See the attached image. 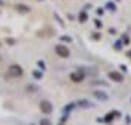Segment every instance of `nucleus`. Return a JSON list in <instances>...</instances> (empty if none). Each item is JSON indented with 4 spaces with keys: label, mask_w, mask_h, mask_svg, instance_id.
<instances>
[{
    "label": "nucleus",
    "mask_w": 131,
    "mask_h": 125,
    "mask_svg": "<svg viewBox=\"0 0 131 125\" xmlns=\"http://www.w3.org/2000/svg\"><path fill=\"white\" fill-rule=\"evenodd\" d=\"M54 52H56V54H58V56H60V58H63V59H66V58H69V54H71V52H69V49L66 47V46H63V44H58V46L54 47Z\"/></svg>",
    "instance_id": "1"
},
{
    "label": "nucleus",
    "mask_w": 131,
    "mask_h": 125,
    "mask_svg": "<svg viewBox=\"0 0 131 125\" xmlns=\"http://www.w3.org/2000/svg\"><path fill=\"white\" fill-rule=\"evenodd\" d=\"M7 74H9L10 77H13V78H18V77H21V75L24 74V71H22V68H21L19 65H10L9 69H7Z\"/></svg>",
    "instance_id": "2"
},
{
    "label": "nucleus",
    "mask_w": 131,
    "mask_h": 125,
    "mask_svg": "<svg viewBox=\"0 0 131 125\" xmlns=\"http://www.w3.org/2000/svg\"><path fill=\"white\" fill-rule=\"evenodd\" d=\"M40 110L43 113L49 115V113H52V110H53V106H52V103L49 100H41V103H40Z\"/></svg>",
    "instance_id": "3"
},
{
    "label": "nucleus",
    "mask_w": 131,
    "mask_h": 125,
    "mask_svg": "<svg viewBox=\"0 0 131 125\" xmlns=\"http://www.w3.org/2000/svg\"><path fill=\"white\" fill-rule=\"evenodd\" d=\"M84 79V71L83 69H80V71H75L71 74V81L74 83H81Z\"/></svg>",
    "instance_id": "4"
},
{
    "label": "nucleus",
    "mask_w": 131,
    "mask_h": 125,
    "mask_svg": "<svg viewBox=\"0 0 131 125\" xmlns=\"http://www.w3.org/2000/svg\"><path fill=\"white\" fill-rule=\"evenodd\" d=\"M107 77L111 78L112 81H115V83H122V81H124V77H122L121 72H118V71H111L107 74Z\"/></svg>",
    "instance_id": "5"
},
{
    "label": "nucleus",
    "mask_w": 131,
    "mask_h": 125,
    "mask_svg": "<svg viewBox=\"0 0 131 125\" xmlns=\"http://www.w3.org/2000/svg\"><path fill=\"white\" fill-rule=\"evenodd\" d=\"M15 9H16V10H19L21 13H28V12H30V7L25 6V5H16V6H15Z\"/></svg>",
    "instance_id": "6"
},
{
    "label": "nucleus",
    "mask_w": 131,
    "mask_h": 125,
    "mask_svg": "<svg viewBox=\"0 0 131 125\" xmlns=\"http://www.w3.org/2000/svg\"><path fill=\"white\" fill-rule=\"evenodd\" d=\"M94 97L96 99H99V100H107V94H105L103 91H96Z\"/></svg>",
    "instance_id": "7"
},
{
    "label": "nucleus",
    "mask_w": 131,
    "mask_h": 125,
    "mask_svg": "<svg viewBox=\"0 0 131 125\" xmlns=\"http://www.w3.org/2000/svg\"><path fill=\"white\" fill-rule=\"evenodd\" d=\"M87 18H89V16H87V12H85V10H81V12H80V22H81V24H84V22H85V21H87Z\"/></svg>",
    "instance_id": "8"
},
{
    "label": "nucleus",
    "mask_w": 131,
    "mask_h": 125,
    "mask_svg": "<svg viewBox=\"0 0 131 125\" xmlns=\"http://www.w3.org/2000/svg\"><path fill=\"white\" fill-rule=\"evenodd\" d=\"M40 125H52V122H50V119L43 118L41 121H40Z\"/></svg>",
    "instance_id": "9"
},
{
    "label": "nucleus",
    "mask_w": 131,
    "mask_h": 125,
    "mask_svg": "<svg viewBox=\"0 0 131 125\" xmlns=\"http://www.w3.org/2000/svg\"><path fill=\"white\" fill-rule=\"evenodd\" d=\"M106 7H107V9H111V10H116V6L113 5L112 2H107V3H106Z\"/></svg>",
    "instance_id": "10"
},
{
    "label": "nucleus",
    "mask_w": 131,
    "mask_h": 125,
    "mask_svg": "<svg viewBox=\"0 0 131 125\" xmlns=\"http://www.w3.org/2000/svg\"><path fill=\"white\" fill-rule=\"evenodd\" d=\"M32 75H34L36 78H38V79L43 77V74H41V72H38V71H34V72H32Z\"/></svg>",
    "instance_id": "11"
},
{
    "label": "nucleus",
    "mask_w": 131,
    "mask_h": 125,
    "mask_svg": "<svg viewBox=\"0 0 131 125\" xmlns=\"http://www.w3.org/2000/svg\"><path fill=\"white\" fill-rule=\"evenodd\" d=\"M80 106H83V107L87 106V107H89V106H90V103H89L87 100H81V101H80Z\"/></svg>",
    "instance_id": "12"
},
{
    "label": "nucleus",
    "mask_w": 131,
    "mask_h": 125,
    "mask_svg": "<svg viewBox=\"0 0 131 125\" xmlns=\"http://www.w3.org/2000/svg\"><path fill=\"white\" fill-rule=\"evenodd\" d=\"M105 121H106V122H111V121H112V113H111V115L107 113V115H106V118H105Z\"/></svg>",
    "instance_id": "13"
},
{
    "label": "nucleus",
    "mask_w": 131,
    "mask_h": 125,
    "mask_svg": "<svg viewBox=\"0 0 131 125\" xmlns=\"http://www.w3.org/2000/svg\"><path fill=\"white\" fill-rule=\"evenodd\" d=\"M94 25L97 27V28H100V27H102V22L99 21V19H96V21H94Z\"/></svg>",
    "instance_id": "14"
},
{
    "label": "nucleus",
    "mask_w": 131,
    "mask_h": 125,
    "mask_svg": "<svg viewBox=\"0 0 131 125\" xmlns=\"http://www.w3.org/2000/svg\"><path fill=\"white\" fill-rule=\"evenodd\" d=\"M119 47H122V43H121V41H116V44H115V49H119Z\"/></svg>",
    "instance_id": "15"
},
{
    "label": "nucleus",
    "mask_w": 131,
    "mask_h": 125,
    "mask_svg": "<svg viewBox=\"0 0 131 125\" xmlns=\"http://www.w3.org/2000/svg\"><path fill=\"white\" fill-rule=\"evenodd\" d=\"M60 40H65V41H71V38H69V37H63V38L60 37Z\"/></svg>",
    "instance_id": "16"
},
{
    "label": "nucleus",
    "mask_w": 131,
    "mask_h": 125,
    "mask_svg": "<svg viewBox=\"0 0 131 125\" xmlns=\"http://www.w3.org/2000/svg\"><path fill=\"white\" fill-rule=\"evenodd\" d=\"M96 12L99 13V15H102V13H103V9H97V10H96Z\"/></svg>",
    "instance_id": "17"
},
{
    "label": "nucleus",
    "mask_w": 131,
    "mask_h": 125,
    "mask_svg": "<svg viewBox=\"0 0 131 125\" xmlns=\"http://www.w3.org/2000/svg\"><path fill=\"white\" fill-rule=\"evenodd\" d=\"M127 56H128V58L131 59V50H130V52H127Z\"/></svg>",
    "instance_id": "18"
},
{
    "label": "nucleus",
    "mask_w": 131,
    "mask_h": 125,
    "mask_svg": "<svg viewBox=\"0 0 131 125\" xmlns=\"http://www.w3.org/2000/svg\"><path fill=\"white\" fill-rule=\"evenodd\" d=\"M0 59H2V56H0Z\"/></svg>",
    "instance_id": "19"
},
{
    "label": "nucleus",
    "mask_w": 131,
    "mask_h": 125,
    "mask_svg": "<svg viewBox=\"0 0 131 125\" xmlns=\"http://www.w3.org/2000/svg\"><path fill=\"white\" fill-rule=\"evenodd\" d=\"M31 125H32V124H31Z\"/></svg>",
    "instance_id": "20"
}]
</instances>
